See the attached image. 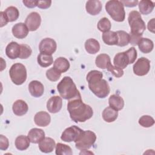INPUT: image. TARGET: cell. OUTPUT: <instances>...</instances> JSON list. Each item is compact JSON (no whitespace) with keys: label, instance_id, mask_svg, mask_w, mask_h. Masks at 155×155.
Wrapping results in <instances>:
<instances>
[{"label":"cell","instance_id":"6da1fadb","mask_svg":"<svg viewBox=\"0 0 155 155\" xmlns=\"http://www.w3.org/2000/svg\"><path fill=\"white\" fill-rule=\"evenodd\" d=\"M67 110L70 118L76 123L84 122L93 115L92 108L83 102L81 96L68 101Z\"/></svg>","mask_w":155,"mask_h":155},{"label":"cell","instance_id":"7a4b0ae2","mask_svg":"<svg viewBox=\"0 0 155 155\" xmlns=\"http://www.w3.org/2000/svg\"><path fill=\"white\" fill-rule=\"evenodd\" d=\"M102 77V73L97 70L89 71L86 77L90 90L99 98L106 97L110 92L107 81Z\"/></svg>","mask_w":155,"mask_h":155},{"label":"cell","instance_id":"3957f363","mask_svg":"<svg viewBox=\"0 0 155 155\" xmlns=\"http://www.w3.org/2000/svg\"><path fill=\"white\" fill-rule=\"evenodd\" d=\"M57 89L61 97L68 101L81 96L76 84L69 76L63 78L58 83Z\"/></svg>","mask_w":155,"mask_h":155},{"label":"cell","instance_id":"277c9868","mask_svg":"<svg viewBox=\"0 0 155 155\" xmlns=\"http://www.w3.org/2000/svg\"><path fill=\"white\" fill-rule=\"evenodd\" d=\"M105 10L114 21L117 22L124 21L125 12L124 6L120 1H108L105 4Z\"/></svg>","mask_w":155,"mask_h":155},{"label":"cell","instance_id":"5b68a950","mask_svg":"<svg viewBox=\"0 0 155 155\" xmlns=\"http://www.w3.org/2000/svg\"><path fill=\"white\" fill-rule=\"evenodd\" d=\"M128 21L131 28V33L143 34L146 29L145 22L142 19L140 13L136 10L130 12Z\"/></svg>","mask_w":155,"mask_h":155},{"label":"cell","instance_id":"8992f818","mask_svg":"<svg viewBox=\"0 0 155 155\" xmlns=\"http://www.w3.org/2000/svg\"><path fill=\"white\" fill-rule=\"evenodd\" d=\"M96 140V134L90 130L82 131L78 139L74 142L76 148L81 150H86L90 148Z\"/></svg>","mask_w":155,"mask_h":155},{"label":"cell","instance_id":"52a82bcc","mask_svg":"<svg viewBox=\"0 0 155 155\" xmlns=\"http://www.w3.org/2000/svg\"><path fill=\"white\" fill-rule=\"evenodd\" d=\"M9 75L12 81L17 85H22L27 79L25 67L21 63H15L10 68Z\"/></svg>","mask_w":155,"mask_h":155},{"label":"cell","instance_id":"ba28073f","mask_svg":"<svg viewBox=\"0 0 155 155\" xmlns=\"http://www.w3.org/2000/svg\"><path fill=\"white\" fill-rule=\"evenodd\" d=\"M150 70V61L146 58L142 57L134 63L133 67L134 73L139 76L146 75Z\"/></svg>","mask_w":155,"mask_h":155},{"label":"cell","instance_id":"9c48e42d","mask_svg":"<svg viewBox=\"0 0 155 155\" xmlns=\"http://www.w3.org/2000/svg\"><path fill=\"white\" fill-rule=\"evenodd\" d=\"M83 130L76 125L67 128L62 133L61 139L66 142H75L82 133Z\"/></svg>","mask_w":155,"mask_h":155},{"label":"cell","instance_id":"30bf717a","mask_svg":"<svg viewBox=\"0 0 155 155\" xmlns=\"http://www.w3.org/2000/svg\"><path fill=\"white\" fill-rule=\"evenodd\" d=\"M57 48L56 41L50 38L43 39L39 43V50L40 53L51 55L55 52Z\"/></svg>","mask_w":155,"mask_h":155},{"label":"cell","instance_id":"8fae6325","mask_svg":"<svg viewBox=\"0 0 155 155\" xmlns=\"http://www.w3.org/2000/svg\"><path fill=\"white\" fill-rule=\"evenodd\" d=\"M41 23V18L40 15L37 12L30 13L25 19V24L28 28L29 31H35L40 26Z\"/></svg>","mask_w":155,"mask_h":155},{"label":"cell","instance_id":"7c38bea8","mask_svg":"<svg viewBox=\"0 0 155 155\" xmlns=\"http://www.w3.org/2000/svg\"><path fill=\"white\" fill-rule=\"evenodd\" d=\"M62 106V100L60 96H54L51 97L47 102V109L51 113L59 112Z\"/></svg>","mask_w":155,"mask_h":155},{"label":"cell","instance_id":"4fadbf2b","mask_svg":"<svg viewBox=\"0 0 155 155\" xmlns=\"http://www.w3.org/2000/svg\"><path fill=\"white\" fill-rule=\"evenodd\" d=\"M28 91L32 96L39 97L44 94V87L41 82L35 80L29 83Z\"/></svg>","mask_w":155,"mask_h":155},{"label":"cell","instance_id":"5bb4252c","mask_svg":"<svg viewBox=\"0 0 155 155\" xmlns=\"http://www.w3.org/2000/svg\"><path fill=\"white\" fill-rule=\"evenodd\" d=\"M12 31L15 38L18 39H24L28 35L29 30L24 23L19 22L13 25Z\"/></svg>","mask_w":155,"mask_h":155},{"label":"cell","instance_id":"9a60e30c","mask_svg":"<svg viewBox=\"0 0 155 155\" xmlns=\"http://www.w3.org/2000/svg\"><path fill=\"white\" fill-rule=\"evenodd\" d=\"M21 52V47L16 42H10L5 48V53L10 59H15L19 58Z\"/></svg>","mask_w":155,"mask_h":155},{"label":"cell","instance_id":"2e32d148","mask_svg":"<svg viewBox=\"0 0 155 155\" xmlns=\"http://www.w3.org/2000/svg\"><path fill=\"white\" fill-rule=\"evenodd\" d=\"M34 121L38 126L47 127L50 123L51 117L48 113L41 111L36 113L34 117Z\"/></svg>","mask_w":155,"mask_h":155},{"label":"cell","instance_id":"e0dca14e","mask_svg":"<svg viewBox=\"0 0 155 155\" xmlns=\"http://www.w3.org/2000/svg\"><path fill=\"white\" fill-rule=\"evenodd\" d=\"M102 5L100 1L90 0L86 2L85 8L87 13L91 15H97L102 10Z\"/></svg>","mask_w":155,"mask_h":155},{"label":"cell","instance_id":"ac0fdd59","mask_svg":"<svg viewBox=\"0 0 155 155\" xmlns=\"http://www.w3.org/2000/svg\"><path fill=\"white\" fill-rule=\"evenodd\" d=\"M56 147V143L54 139L51 137H46L39 143V148L41 152L49 153L53 151Z\"/></svg>","mask_w":155,"mask_h":155},{"label":"cell","instance_id":"d6986e66","mask_svg":"<svg viewBox=\"0 0 155 155\" xmlns=\"http://www.w3.org/2000/svg\"><path fill=\"white\" fill-rule=\"evenodd\" d=\"M12 110L13 113L18 116H23L25 114L28 110L27 104L23 100L18 99L16 101L12 106Z\"/></svg>","mask_w":155,"mask_h":155},{"label":"cell","instance_id":"ffe728a7","mask_svg":"<svg viewBox=\"0 0 155 155\" xmlns=\"http://www.w3.org/2000/svg\"><path fill=\"white\" fill-rule=\"evenodd\" d=\"M114 66L121 69L125 68L128 64H130L129 59L125 51L117 53L113 59Z\"/></svg>","mask_w":155,"mask_h":155},{"label":"cell","instance_id":"44dd1931","mask_svg":"<svg viewBox=\"0 0 155 155\" xmlns=\"http://www.w3.org/2000/svg\"><path fill=\"white\" fill-rule=\"evenodd\" d=\"M27 136L31 143H39L45 138V133L42 129L33 128L29 131Z\"/></svg>","mask_w":155,"mask_h":155},{"label":"cell","instance_id":"7402d4cb","mask_svg":"<svg viewBox=\"0 0 155 155\" xmlns=\"http://www.w3.org/2000/svg\"><path fill=\"white\" fill-rule=\"evenodd\" d=\"M70 66L69 61L64 57L58 58L53 64V68L61 73L66 72L69 69Z\"/></svg>","mask_w":155,"mask_h":155},{"label":"cell","instance_id":"603a6c76","mask_svg":"<svg viewBox=\"0 0 155 155\" xmlns=\"http://www.w3.org/2000/svg\"><path fill=\"white\" fill-rule=\"evenodd\" d=\"M110 107L115 110H121L124 107V101L123 98L117 94H112L108 99Z\"/></svg>","mask_w":155,"mask_h":155},{"label":"cell","instance_id":"cb8c5ba5","mask_svg":"<svg viewBox=\"0 0 155 155\" xmlns=\"http://www.w3.org/2000/svg\"><path fill=\"white\" fill-rule=\"evenodd\" d=\"M102 115L105 122L110 123L116 120L118 116V111L109 106L104 110Z\"/></svg>","mask_w":155,"mask_h":155},{"label":"cell","instance_id":"d4e9b609","mask_svg":"<svg viewBox=\"0 0 155 155\" xmlns=\"http://www.w3.org/2000/svg\"><path fill=\"white\" fill-rule=\"evenodd\" d=\"M95 64L96 65L101 69H105L107 68L111 64V59L109 55L107 54L102 53L100 54L95 59Z\"/></svg>","mask_w":155,"mask_h":155},{"label":"cell","instance_id":"484cf974","mask_svg":"<svg viewBox=\"0 0 155 155\" xmlns=\"http://www.w3.org/2000/svg\"><path fill=\"white\" fill-rule=\"evenodd\" d=\"M85 48L89 54H96L100 50L99 42L95 39L90 38L85 42Z\"/></svg>","mask_w":155,"mask_h":155},{"label":"cell","instance_id":"4316f807","mask_svg":"<svg viewBox=\"0 0 155 155\" xmlns=\"http://www.w3.org/2000/svg\"><path fill=\"white\" fill-rule=\"evenodd\" d=\"M139 8L141 14L148 15L151 13L154 8V4L150 0H142L139 2Z\"/></svg>","mask_w":155,"mask_h":155},{"label":"cell","instance_id":"83f0119b","mask_svg":"<svg viewBox=\"0 0 155 155\" xmlns=\"http://www.w3.org/2000/svg\"><path fill=\"white\" fill-rule=\"evenodd\" d=\"M140 51L143 53H150L154 48L153 42L148 38H142L137 44Z\"/></svg>","mask_w":155,"mask_h":155},{"label":"cell","instance_id":"f1b7e54d","mask_svg":"<svg viewBox=\"0 0 155 155\" xmlns=\"http://www.w3.org/2000/svg\"><path fill=\"white\" fill-rule=\"evenodd\" d=\"M30 142H31L28 136L20 135L16 138L15 144L16 148L18 150L20 151H23L27 150L29 147Z\"/></svg>","mask_w":155,"mask_h":155},{"label":"cell","instance_id":"f546056e","mask_svg":"<svg viewBox=\"0 0 155 155\" xmlns=\"http://www.w3.org/2000/svg\"><path fill=\"white\" fill-rule=\"evenodd\" d=\"M102 40L105 44L108 45H117L118 41L117 35L116 31L110 30L102 34Z\"/></svg>","mask_w":155,"mask_h":155},{"label":"cell","instance_id":"4dcf8cb0","mask_svg":"<svg viewBox=\"0 0 155 155\" xmlns=\"http://www.w3.org/2000/svg\"><path fill=\"white\" fill-rule=\"evenodd\" d=\"M38 64L42 67H47L53 63V59L51 55L40 53L37 58Z\"/></svg>","mask_w":155,"mask_h":155},{"label":"cell","instance_id":"1f68e13d","mask_svg":"<svg viewBox=\"0 0 155 155\" xmlns=\"http://www.w3.org/2000/svg\"><path fill=\"white\" fill-rule=\"evenodd\" d=\"M5 15L8 22H13L18 19L19 16L18 9L13 6L7 7L4 11Z\"/></svg>","mask_w":155,"mask_h":155},{"label":"cell","instance_id":"d6a6232c","mask_svg":"<svg viewBox=\"0 0 155 155\" xmlns=\"http://www.w3.org/2000/svg\"><path fill=\"white\" fill-rule=\"evenodd\" d=\"M118 38V41L117 45L119 47H124L127 45L130 42V35L124 31V30H119L116 31Z\"/></svg>","mask_w":155,"mask_h":155},{"label":"cell","instance_id":"836d02e7","mask_svg":"<svg viewBox=\"0 0 155 155\" xmlns=\"http://www.w3.org/2000/svg\"><path fill=\"white\" fill-rule=\"evenodd\" d=\"M55 147V153L57 155H71L73 154L71 147L67 145L62 143H58Z\"/></svg>","mask_w":155,"mask_h":155},{"label":"cell","instance_id":"e575fe53","mask_svg":"<svg viewBox=\"0 0 155 155\" xmlns=\"http://www.w3.org/2000/svg\"><path fill=\"white\" fill-rule=\"evenodd\" d=\"M97 28L102 32H107L110 31L111 27V24L110 20L107 18H101L97 23Z\"/></svg>","mask_w":155,"mask_h":155},{"label":"cell","instance_id":"d590c367","mask_svg":"<svg viewBox=\"0 0 155 155\" xmlns=\"http://www.w3.org/2000/svg\"><path fill=\"white\" fill-rule=\"evenodd\" d=\"M139 124L144 128L151 127L154 124V119L149 115H143L139 118Z\"/></svg>","mask_w":155,"mask_h":155},{"label":"cell","instance_id":"8d00e7d4","mask_svg":"<svg viewBox=\"0 0 155 155\" xmlns=\"http://www.w3.org/2000/svg\"><path fill=\"white\" fill-rule=\"evenodd\" d=\"M61 73L57 71L54 68H51L47 70L46 76L48 80L50 81L55 82L57 81L61 77Z\"/></svg>","mask_w":155,"mask_h":155},{"label":"cell","instance_id":"74e56055","mask_svg":"<svg viewBox=\"0 0 155 155\" xmlns=\"http://www.w3.org/2000/svg\"><path fill=\"white\" fill-rule=\"evenodd\" d=\"M21 52L19 58L20 59H27L29 58L32 53L31 48L27 44H21Z\"/></svg>","mask_w":155,"mask_h":155},{"label":"cell","instance_id":"f35d334b","mask_svg":"<svg viewBox=\"0 0 155 155\" xmlns=\"http://www.w3.org/2000/svg\"><path fill=\"white\" fill-rule=\"evenodd\" d=\"M107 70L110 71L113 76H114L116 78H120L124 75L123 69H121L116 66H113L111 64H110L108 67Z\"/></svg>","mask_w":155,"mask_h":155},{"label":"cell","instance_id":"ab89813d","mask_svg":"<svg viewBox=\"0 0 155 155\" xmlns=\"http://www.w3.org/2000/svg\"><path fill=\"white\" fill-rule=\"evenodd\" d=\"M126 54L128 56V58L129 59L130 64H131L134 62L137 58V51L134 47H131L127 51H125Z\"/></svg>","mask_w":155,"mask_h":155},{"label":"cell","instance_id":"60d3db41","mask_svg":"<svg viewBox=\"0 0 155 155\" xmlns=\"http://www.w3.org/2000/svg\"><path fill=\"white\" fill-rule=\"evenodd\" d=\"M130 35V42L131 45L135 46L138 44L140 39L142 38V34L131 33Z\"/></svg>","mask_w":155,"mask_h":155},{"label":"cell","instance_id":"b9f144b4","mask_svg":"<svg viewBox=\"0 0 155 155\" xmlns=\"http://www.w3.org/2000/svg\"><path fill=\"white\" fill-rule=\"evenodd\" d=\"M9 146L8 139L2 134L0 135V149L1 150H6Z\"/></svg>","mask_w":155,"mask_h":155},{"label":"cell","instance_id":"7bdbcfd3","mask_svg":"<svg viewBox=\"0 0 155 155\" xmlns=\"http://www.w3.org/2000/svg\"><path fill=\"white\" fill-rule=\"evenodd\" d=\"M51 4V1H38L37 6L41 9H46L50 7Z\"/></svg>","mask_w":155,"mask_h":155},{"label":"cell","instance_id":"ee69618b","mask_svg":"<svg viewBox=\"0 0 155 155\" xmlns=\"http://www.w3.org/2000/svg\"><path fill=\"white\" fill-rule=\"evenodd\" d=\"M25 6H26L28 8H35L37 6L38 1H34V0H24L22 1Z\"/></svg>","mask_w":155,"mask_h":155},{"label":"cell","instance_id":"f6af8a7d","mask_svg":"<svg viewBox=\"0 0 155 155\" xmlns=\"http://www.w3.org/2000/svg\"><path fill=\"white\" fill-rule=\"evenodd\" d=\"M123 4L124 6H126L128 7H133L137 5L139 2L138 1H120Z\"/></svg>","mask_w":155,"mask_h":155},{"label":"cell","instance_id":"bcb514c9","mask_svg":"<svg viewBox=\"0 0 155 155\" xmlns=\"http://www.w3.org/2000/svg\"><path fill=\"white\" fill-rule=\"evenodd\" d=\"M0 16H1V27H2L3 26L7 25L8 21L5 15L4 12H1Z\"/></svg>","mask_w":155,"mask_h":155},{"label":"cell","instance_id":"7dc6e473","mask_svg":"<svg viewBox=\"0 0 155 155\" xmlns=\"http://www.w3.org/2000/svg\"><path fill=\"white\" fill-rule=\"evenodd\" d=\"M154 18L151 19L148 23V29L150 31L154 33Z\"/></svg>","mask_w":155,"mask_h":155}]
</instances>
